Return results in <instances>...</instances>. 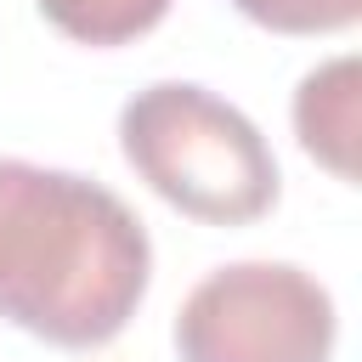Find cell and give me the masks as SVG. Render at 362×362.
<instances>
[{
	"instance_id": "cell-1",
	"label": "cell",
	"mask_w": 362,
	"mask_h": 362,
	"mask_svg": "<svg viewBox=\"0 0 362 362\" xmlns=\"http://www.w3.org/2000/svg\"><path fill=\"white\" fill-rule=\"evenodd\" d=\"M153 243L141 215L79 170L0 158V317L45 345H107L141 305Z\"/></svg>"
},
{
	"instance_id": "cell-2",
	"label": "cell",
	"mask_w": 362,
	"mask_h": 362,
	"mask_svg": "<svg viewBox=\"0 0 362 362\" xmlns=\"http://www.w3.org/2000/svg\"><path fill=\"white\" fill-rule=\"evenodd\" d=\"M119 147L130 170L192 221L243 226L277 204V158L260 124L192 79L141 85L119 107Z\"/></svg>"
},
{
	"instance_id": "cell-3",
	"label": "cell",
	"mask_w": 362,
	"mask_h": 362,
	"mask_svg": "<svg viewBox=\"0 0 362 362\" xmlns=\"http://www.w3.org/2000/svg\"><path fill=\"white\" fill-rule=\"evenodd\" d=\"M334 334V294L294 260L215 266L175 311L181 362H328Z\"/></svg>"
},
{
	"instance_id": "cell-4",
	"label": "cell",
	"mask_w": 362,
	"mask_h": 362,
	"mask_svg": "<svg viewBox=\"0 0 362 362\" xmlns=\"http://www.w3.org/2000/svg\"><path fill=\"white\" fill-rule=\"evenodd\" d=\"M294 130L339 181L356 175V57H328L294 85Z\"/></svg>"
},
{
	"instance_id": "cell-5",
	"label": "cell",
	"mask_w": 362,
	"mask_h": 362,
	"mask_svg": "<svg viewBox=\"0 0 362 362\" xmlns=\"http://www.w3.org/2000/svg\"><path fill=\"white\" fill-rule=\"evenodd\" d=\"M40 11L68 34V40H85V45H124L136 34H147L170 0H40Z\"/></svg>"
},
{
	"instance_id": "cell-6",
	"label": "cell",
	"mask_w": 362,
	"mask_h": 362,
	"mask_svg": "<svg viewBox=\"0 0 362 362\" xmlns=\"http://www.w3.org/2000/svg\"><path fill=\"white\" fill-rule=\"evenodd\" d=\"M232 6L272 34H334L362 17V0H232Z\"/></svg>"
}]
</instances>
